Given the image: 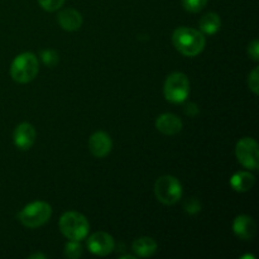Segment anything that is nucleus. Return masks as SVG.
<instances>
[{
    "instance_id": "f257e3e1",
    "label": "nucleus",
    "mask_w": 259,
    "mask_h": 259,
    "mask_svg": "<svg viewBox=\"0 0 259 259\" xmlns=\"http://www.w3.org/2000/svg\"><path fill=\"white\" fill-rule=\"evenodd\" d=\"M172 42L175 48L181 55L187 57H195L204 51L206 39L204 33L189 27H180L172 34Z\"/></svg>"
},
{
    "instance_id": "f03ea898",
    "label": "nucleus",
    "mask_w": 259,
    "mask_h": 259,
    "mask_svg": "<svg viewBox=\"0 0 259 259\" xmlns=\"http://www.w3.org/2000/svg\"><path fill=\"white\" fill-rule=\"evenodd\" d=\"M39 71L37 57L30 52L17 56L10 66V76L15 82L27 83L34 80Z\"/></svg>"
},
{
    "instance_id": "7ed1b4c3",
    "label": "nucleus",
    "mask_w": 259,
    "mask_h": 259,
    "mask_svg": "<svg viewBox=\"0 0 259 259\" xmlns=\"http://www.w3.org/2000/svg\"><path fill=\"white\" fill-rule=\"evenodd\" d=\"M60 230L67 239L80 240L85 239L90 230V224L82 214L77 211H68L61 217Z\"/></svg>"
},
{
    "instance_id": "20e7f679",
    "label": "nucleus",
    "mask_w": 259,
    "mask_h": 259,
    "mask_svg": "<svg viewBox=\"0 0 259 259\" xmlns=\"http://www.w3.org/2000/svg\"><path fill=\"white\" fill-rule=\"evenodd\" d=\"M52 215V207L45 201H34L28 204L19 212V222L29 229L39 228L50 220Z\"/></svg>"
},
{
    "instance_id": "39448f33",
    "label": "nucleus",
    "mask_w": 259,
    "mask_h": 259,
    "mask_svg": "<svg viewBox=\"0 0 259 259\" xmlns=\"http://www.w3.org/2000/svg\"><path fill=\"white\" fill-rule=\"evenodd\" d=\"M164 98L174 104L184 103L190 94V81L182 72H174L166 78L163 86Z\"/></svg>"
},
{
    "instance_id": "423d86ee",
    "label": "nucleus",
    "mask_w": 259,
    "mask_h": 259,
    "mask_svg": "<svg viewBox=\"0 0 259 259\" xmlns=\"http://www.w3.org/2000/svg\"><path fill=\"white\" fill-rule=\"evenodd\" d=\"M154 195L157 200L164 205H174L181 199V182L174 176H162L154 184Z\"/></svg>"
},
{
    "instance_id": "0eeeda50",
    "label": "nucleus",
    "mask_w": 259,
    "mask_h": 259,
    "mask_svg": "<svg viewBox=\"0 0 259 259\" xmlns=\"http://www.w3.org/2000/svg\"><path fill=\"white\" fill-rule=\"evenodd\" d=\"M235 156L242 166L249 169H258L259 149L257 141L249 137L240 139L235 146Z\"/></svg>"
},
{
    "instance_id": "6e6552de",
    "label": "nucleus",
    "mask_w": 259,
    "mask_h": 259,
    "mask_svg": "<svg viewBox=\"0 0 259 259\" xmlns=\"http://www.w3.org/2000/svg\"><path fill=\"white\" fill-rule=\"evenodd\" d=\"M114 247H115V242L113 237L105 232L94 233L88 239V249L93 254L100 255V257L110 254L114 250Z\"/></svg>"
},
{
    "instance_id": "1a4fd4ad",
    "label": "nucleus",
    "mask_w": 259,
    "mask_h": 259,
    "mask_svg": "<svg viewBox=\"0 0 259 259\" xmlns=\"http://www.w3.org/2000/svg\"><path fill=\"white\" fill-rule=\"evenodd\" d=\"M113 148L110 136L105 132H96L89 139V149L96 158H104L108 156Z\"/></svg>"
},
{
    "instance_id": "9d476101",
    "label": "nucleus",
    "mask_w": 259,
    "mask_h": 259,
    "mask_svg": "<svg viewBox=\"0 0 259 259\" xmlns=\"http://www.w3.org/2000/svg\"><path fill=\"white\" fill-rule=\"evenodd\" d=\"M35 137H37V133H35L34 126L29 123L19 124L13 134L14 144L22 151H27L34 144Z\"/></svg>"
},
{
    "instance_id": "9b49d317",
    "label": "nucleus",
    "mask_w": 259,
    "mask_h": 259,
    "mask_svg": "<svg viewBox=\"0 0 259 259\" xmlns=\"http://www.w3.org/2000/svg\"><path fill=\"white\" fill-rule=\"evenodd\" d=\"M233 230L235 235L243 240H250L257 233V224L248 215H239L233 223Z\"/></svg>"
},
{
    "instance_id": "f8f14e48",
    "label": "nucleus",
    "mask_w": 259,
    "mask_h": 259,
    "mask_svg": "<svg viewBox=\"0 0 259 259\" xmlns=\"http://www.w3.org/2000/svg\"><path fill=\"white\" fill-rule=\"evenodd\" d=\"M156 128L158 129L161 133L166 134V136H175V134L181 132L182 120L179 116L175 115V114H162V115H159L158 118H157Z\"/></svg>"
},
{
    "instance_id": "ddd939ff",
    "label": "nucleus",
    "mask_w": 259,
    "mask_h": 259,
    "mask_svg": "<svg viewBox=\"0 0 259 259\" xmlns=\"http://www.w3.org/2000/svg\"><path fill=\"white\" fill-rule=\"evenodd\" d=\"M57 19L61 28L67 32H75V30L80 29V27L82 25V17L77 10L72 9V8H67L58 13Z\"/></svg>"
},
{
    "instance_id": "4468645a",
    "label": "nucleus",
    "mask_w": 259,
    "mask_h": 259,
    "mask_svg": "<svg viewBox=\"0 0 259 259\" xmlns=\"http://www.w3.org/2000/svg\"><path fill=\"white\" fill-rule=\"evenodd\" d=\"M157 248L156 240L149 237H141L133 243V252L142 258L152 257L157 252Z\"/></svg>"
},
{
    "instance_id": "2eb2a0df",
    "label": "nucleus",
    "mask_w": 259,
    "mask_h": 259,
    "mask_svg": "<svg viewBox=\"0 0 259 259\" xmlns=\"http://www.w3.org/2000/svg\"><path fill=\"white\" fill-rule=\"evenodd\" d=\"M255 179L249 172H237L230 179V185L238 192H247L254 186Z\"/></svg>"
},
{
    "instance_id": "dca6fc26",
    "label": "nucleus",
    "mask_w": 259,
    "mask_h": 259,
    "mask_svg": "<svg viewBox=\"0 0 259 259\" xmlns=\"http://www.w3.org/2000/svg\"><path fill=\"white\" fill-rule=\"evenodd\" d=\"M199 27H200V32L201 33L212 35L220 29V27H222V19H220V17L217 14V13L214 12L206 13V14L200 19Z\"/></svg>"
},
{
    "instance_id": "f3484780",
    "label": "nucleus",
    "mask_w": 259,
    "mask_h": 259,
    "mask_svg": "<svg viewBox=\"0 0 259 259\" xmlns=\"http://www.w3.org/2000/svg\"><path fill=\"white\" fill-rule=\"evenodd\" d=\"M65 255L70 259H77L82 255V247L77 240H70L65 247Z\"/></svg>"
},
{
    "instance_id": "a211bd4d",
    "label": "nucleus",
    "mask_w": 259,
    "mask_h": 259,
    "mask_svg": "<svg viewBox=\"0 0 259 259\" xmlns=\"http://www.w3.org/2000/svg\"><path fill=\"white\" fill-rule=\"evenodd\" d=\"M207 0H182L185 10L190 13H199L206 7Z\"/></svg>"
},
{
    "instance_id": "6ab92c4d",
    "label": "nucleus",
    "mask_w": 259,
    "mask_h": 259,
    "mask_svg": "<svg viewBox=\"0 0 259 259\" xmlns=\"http://www.w3.org/2000/svg\"><path fill=\"white\" fill-rule=\"evenodd\" d=\"M38 3L47 12H56L65 4V0H38Z\"/></svg>"
},
{
    "instance_id": "aec40b11",
    "label": "nucleus",
    "mask_w": 259,
    "mask_h": 259,
    "mask_svg": "<svg viewBox=\"0 0 259 259\" xmlns=\"http://www.w3.org/2000/svg\"><path fill=\"white\" fill-rule=\"evenodd\" d=\"M248 86H249L250 90L258 95L259 93V68L255 67L252 72L248 76Z\"/></svg>"
},
{
    "instance_id": "412c9836",
    "label": "nucleus",
    "mask_w": 259,
    "mask_h": 259,
    "mask_svg": "<svg viewBox=\"0 0 259 259\" xmlns=\"http://www.w3.org/2000/svg\"><path fill=\"white\" fill-rule=\"evenodd\" d=\"M42 60L47 66H55L58 62V55L55 51H43Z\"/></svg>"
},
{
    "instance_id": "4be33fe9",
    "label": "nucleus",
    "mask_w": 259,
    "mask_h": 259,
    "mask_svg": "<svg viewBox=\"0 0 259 259\" xmlns=\"http://www.w3.org/2000/svg\"><path fill=\"white\" fill-rule=\"evenodd\" d=\"M248 55L252 57V60H259V42L257 39L249 43V46H248Z\"/></svg>"
},
{
    "instance_id": "5701e85b",
    "label": "nucleus",
    "mask_w": 259,
    "mask_h": 259,
    "mask_svg": "<svg viewBox=\"0 0 259 259\" xmlns=\"http://www.w3.org/2000/svg\"><path fill=\"white\" fill-rule=\"evenodd\" d=\"M185 207H186V211L191 212V214L200 211V204L196 201V200H194V199L190 200V201L187 202L186 206H185Z\"/></svg>"
},
{
    "instance_id": "b1692460",
    "label": "nucleus",
    "mask_w": 259,
    "mask_h": 259,
    "mask_svg": "<svg viewBox=\"0 0 259 259\" xmlns=\"http://www.w3.org/2000/svg\"><path fill=\"white\" fill-rule=\"evenodd\" d=\"M186 114H189L190 116H195L197 113H199V106L194 103H190L189 105L186 106Z\"/></svg>"
},
{
    "instance_id": "393cba45",
    "label": "nucleus",
    "mask_w": 259,
    "mask_h": 259,
    "mask_svg": "<svg viewBox=\"0 0 259 259\" xmlns=\"http://www.w3.org/2000/svg\"><path fill=\"white\" fill-rule=\"evenodd\" d=\"M30 259H34V258H42V259H45L46 257L43 254H33V255H30L29 257Z\"/></svg>"
}]
</instances>
